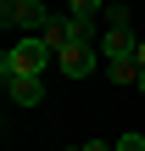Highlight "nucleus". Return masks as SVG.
<instances>
[{
  "label": "nucleus",
  "instance_id": "obj_8",
  "mask_svg": "<svg viewBox=\"0 0 145 151\" xmlns=\"http://www.w3.org/2000/svg\"><path fill=\"white\" fill-rule=\"evenodd\" d=\"M67 11H73V17H95V11H101V0H67Z\"/></svg>",
  "mask_w": 145,
  "mask_h": 151
},
{
  "label": "nucleus",
  "instance_id": "obj_2",
  "mask_svg": "<svg viewBox=\"0 0 145 151\" xmlns=\"http://www.w3.org/2000/svg\"><path fill=\"white\" fill-rule=\"evenodd\" d=\"M95 62H101V45H67V50L56 56V67H61L67 78H89Z\"/></svg>",
  "mask_w": 145,
  "mask_h": 151
},
{
  "label": "nucleus",
  "instance_id": "obj_11",
  "mask_svg": "<svg viewBox=\"0 0 145 151\" xmlns=\"http://www.w3.org/2000/svg\"><path fill=\"white\" fill-rule=\"evenodd\" d=\"M134 90H140V95H145V67H140V78H134Z\"/></svg>",
  "mask_w": 145,
  "mask_h": 151
},
{
  "label": "nucleus",
  "instance_id": "obj_3",
  "mask_svg": "<svg viewBox=\"0 0 145 151\" xmlns=\"http://www.w3.org/2000/svg\"><path fill=\"white\" fill-rule=\"evenodd\" d=\"M50 22H56V17H50V6H45V0H22V17H17V28H22V34H45Z\"/></svg>",
  "mask_w": 145,
  "mask_h": 151
},
{
  "label": "nucleus",
  "instance_id": "obj_1",
  "mask_svg": "<svg viewBox=\"0 0 145 151\" xmlns=\"http://www.w3.org/2000/svg\"><path fill=\"white\" fill-rule=\"evenodd\" d=\"M50 62H56V56H50V45H45L39 34H22V39L0 56V78H39Z\"/></svg>",
  "mask_w": 145,
  "mask_h": 151
},
{
  "label": "nucleus",
  "instance_id": "obj_7",
  "mask_svg": "<svg viewBox=\"0 0 145 151\" xmlns=\"http://www.w3.org/2000/svg\"><path fill=\"white\" fill-rule=\"evenodd\" d=\"M17 17H22V0H0V22L17 28Z\"/></svg>",
  "mask_w": 145,
  "mask_h": 151
},
{
  "label": "nucleus",
  "instance_id": "obj_4",
  "mask_svg": "<svg viewBox=\"0 0 145 151\" xmlns=\"http://www.w3.org/2000/svg\"><path fill=\"white\" fill-rule=\"evenodd\" d=\"M6 90H11L17 106H39V101H45V84H39V78H6Z\"/></svg>",
  "mask_w": 145,
  "mask_h": 151
},
{
  "label": "nucleus",
  "instance_id": "obj_6",
  "mask_svg": "<svg viewBox=\"0 0 145 151\" xmlns=\"http://www.w3.org/2000/svg\"><path fill=\"white\" fill-rule=\"evenodd\" d=\"M134 17H129V6H106V28H129Z\"/></svg>",
  "mask_w": 145,
  "mask_h": 151
},
{
  "label": "nucleus",
  "instance_id": "obj_9",
  "mask_svg": "<svg viewBox=\"0 0 145 151\" xmlns=\"http://www.w3.org/2000/svg\"><path fill=\"white\" fill-rule=\"evenodd\" d=\"M117 151H145V134H123V140H117Z\"/></svg>",
  "mask_w": 145,
  "mask_h": 151
},
{
  "label": "nucleus",
  "instance_id": "obj_13",
  "mask_svg": "<svg viewBox=\"0 0 145 151\" xmlns=\"http://www.w3.org/2000/svg\"><path fill=\"white\" fill-rule=\"evenodd\" d=\"M67 151H78V146H67Z\"/></svg>",
  "mask_w": 145,
  "mask_h": 151
},
{
  "label": "nucleus",
  "instance_id": "obj_10",
  "mask_svg": "<svg viewBox=\"0 0 145 151\" xmlns=\"http://www.w3.org/2000/svg\"><path fill=\"white\" fill-rule=\"evenodd\" d=\"M78 151H117V146H106V140H89V146H78Z\"/></svg>",
  "mask_w": 145,
  "mask_h": 151
},
{
  "label": "nucleus",
  "instance_id": "obj_5",
  "mask_svg": "<svg viewBox=\"0 0 145 151\" xmlns=\"http://www.w3.org/2000/svg\"><path fill=\"white\" fill-rule=\"evenodd\" d=\"M39 39L50 45V56H61V50H67V17H56V22H50V28H45Z\"/></svg>",
  "mask_w": 145,
  "mask_h": 151
},
{
  "label": "nucleus",
  "instance_id": "obj_12",
  "mask_svg": "<svg viewBox=\"0 0 145 151\" xmlns=\"http://www.w3.org/2000/svg\"><path fill=\"white\" fill-rule=\"evenodd\" d=\"M140 67H145V39H140Z\"/></svg>",
  "mask_w": 145,
  "mask_h": 151
}]
</instances>
